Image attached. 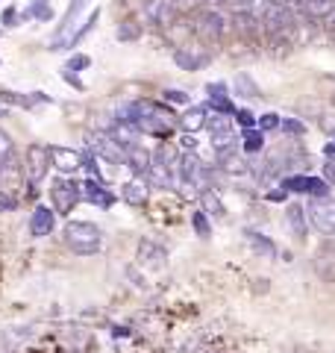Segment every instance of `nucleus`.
Instances as JSON below:
<instances>
[{"label": "nucleus", "mask_w": 335, "mask_h": 353, "mask_svg": "<svg viewBox=\"0 0 335 353\" xmlns=\"http://www.w3.org/2000/svg\"><path fill=\"white\" fill-rule=\"evenodd\" d=\"M65 245H68L77 256H94L103 248V230L92 221H68L62 230Z\"/></svg>", "instance_id": "f257e3e1"}, {"label": "nucleus", "mask_w": 335, "mask_h": 353, "mask_svg": "<svg viewBox=\"0 0 335 353\" xmlns=\"http://www.w3.org/2000/svg\"><path fill=\"white\" fill-rule=\"evenodd\" d=\"M80 201H83V183L65 180V176L50 183V206L56 215H71Z\"/></svg>", "instance_id": "f03ea898"}, {"label": "nucleus", "mask_w": 335, "mask_h": 353, "mask_svg": "<svg viewBox=\"0 0 335 353\" xmlns=\"http://www.w3.org/2000/svg\"><path fill=\"white\" fill-rule=\"evenodd\" d=\"M306 215L321 236H335V201L329 194L327 197H309Z\"/></svg>", "instance_id": "7ed1b4c3"}, {"label": "nucleus", "mask_w": 335, "mask_h": 353, "mask_svg": "<svg viewBox=\"0 0 335 353\" xmlns=\"http://www.w3.org/2000/svg\"><path fill=\"white\" fill-rule=\"evenodd\" d=\"M174 171H176V165L171 159V150H168V148L153 150V165H150L148 180L156 185V189H174V183H176Z\"/></svg>", "instance_id": "20e7f679"}, {"label": "nucleus", "mask_w": 335, "mask_h": 353, "mask_svg": "<svg viewBox=\"0 0 335 353\" xmlns=\"http://www.w3.org/2000/svg\"><path fill=\"white\" fill-rule=\"evenodd\" d=\"M50 171V148L44 145H30L27 159H24V180L27 185H39Z\"/></svg>", "instance_id": "39448f33"}, {"label": "nucleus", "mask_w": 335, "mask_h": 353, "mask_svg": "<svg viewBox=\"0 0 335 353\" xmlns=\"http://www.w3.org/2000/svg\"><path fill=\"white\" fill-rule=\"evenodd\" d=\"M194 32H197V39H203L206 44H218L223 39V32H227V18L215 12V9H206V12L194 21Z\"/></svg>", "instance_id": "423d86ee"}, {"label": "nucleus", "mask_w": 335, "mask_h": 353, "mask_svg": "<svg viewBox=\"0 0 335 353\" xmlns=\"http://www.w3.org/2000/svg\"><path fill=\"white\" fill-rule=\"evenodd\" d=\"M283 185L285 192H297V194H309V197H327L329 192V183L323 176H303V174H294V176H283Z\"/></svg>", "instance_id": "0eeeda50"}, {"label": "nucleus", "mask_w": 335, "mask_h": 353, "mask_svg": "<svg viewBox=\"0 0 335 353\" xmlns=\"http://www.w3.org/2000/svg\"><path fill=\"white\" fill-rule=\"evenodd\" d=\"M176 174H180V180L185 185H203L209 168L200 162L197 153H183V157L176 159Z\"/></svg>", "instance_id": "6e6552de"}, {"label": "nucleus", "mask_w": 335, "mask_h": 353, "mask_svg": "<svg viewBox=\"0 0 335 353\" xmlns=\"http://www.w3.org/2000/svg\"><path fill=\"white\" fill-rule=\"evenodd\" d=\"M174 62H176V68H183V71H203L206 65L212 62V57L203 53L200 48H192V44H176L174 48Z\"/></svg>", "instance_id": "1a4fd4ad"}, {"label": "nucleus", "mask_w": 335, "mask_h": 353, "mask_svg": "<svg viewBox=\"0 0 335 353\" xmlns=\"http://www.w3.org/2000/svg\"><path fill=\"white\" fill-rule=\"evenodd\" d=\"M50 165L59 174H74L83 168V153L74 148H62V145H50Z\"/></svg>", "instance_id": "9d476101"}, {"label": "nucleus", "mask_w": 335, "mask_h": 353, "mask_svg": "<svg viewBox=\"0 0 335 353\" xmlns=\"http://www.w3.org/2000/svg\"><path fill=\"white\" fill-rule=\"evenodd\" d=\"M53 227H56V212L50 206H36L32 209V215H30V233L32 236L44 239V236L53 233Z\"/></svg>", "instance_id": "9b49d317"}, {"label": "nucleus", "mask_w": 335, "mask_h": 353, "mask_svg": "<svg viewBox=\"0 0 335 353\" xmlns=\"http://www.w3.org/2000/svg\"><path fill=\"white\" fill-rule=\"evenodd\" d=\"M285 224L292 227V233L297 241H306L309 236V215H306V206L303 203H288L285 206Z\"/></svg>", "instance_id": "f8f14e48"}, {"label": "nucleus", "mask_w": 335, "mask_h": 353, "mask_svg": "<svg viewBox=\"0 0 335 353\" xmlns=\"http://www.w3.org/2000/svg\"><path fill=\"white\" fill-rule=\"evenodd\" d=\"M83 201L94 203L100 209H109L112 203H115V194L103 189V180H94V176H88V180L83 183Z\"/></svg>", "instance_id": "ddd939ff"}, {"label": "nucleus", "mask_w": 335, "mask_h": 353, "mask_svg": "<svg viewBox=\"0 0 335 353\" xmlns=\"http://www.w3.org/2000/svg\"><path fill=\"white\" fill-rule=\"evenodd\" d=\"M85 6H88V0H71L68 9H65V15H62V21H59V24H56V30H53V44L65 41V32L74 30L77 18H80V12H83Z\"/></svg>", "instance_id": "4468645a"}, {"label": "nucleus", "mask_w": 335, "mask_h": 353, "mask_svg": "<svg viewBox=\"0 0 335 353\" xmlns=\"http://www.w3.org/2000/svg\"><path fill=\"white\" fill-rule=\"evenodd\" d=\"M92 145H94V150H97L100 159H106V162H112V165H121V162L127 165V150L121 148L112 136H97V141H92Z\"/></svg>", "instance_id": "2eb2a0df"}, {"label": "nucleus", "mask_w": 335, "mask_h": 353, "mask_svg": "<svg viewBox=\"0 0 335 353\" xmlns=\"http://www.w3.org/2000/svg\"><path fill=\"white\" fill-rule=\"evenodd\" d=\"M97 21H100V9H92V12H88V18L83 21L80 27H77V32H71V36L59 44V50H74V48H80L83 39L92 36V30L97 27Z\"/></svg>", "instance_id": "dca6fc26"}, {"label": "nucleus", "mask_w": 335, "mask_h": 353, "mask_svg": "<svg viewBox=\"0 0 335 353\" xmlns=\"http://www.w3.org/2000/svg\"><path fill=\"white\" fill-rule=\"evenodd\" d=\"M232 92H236L241 101H259V97H262L259 83H256L247 71H238L236 77H232Z\"/></svg>", "instance_id": "f3484780"}, {"label": "nucleus", "mask_w": 335, "mask_h": 353, "mask_svg": "<svg viewBox=\"0 0 335 353\" xmlns=\"http://www.w3.org/2000/svg\"><path fill=\"white\" fill-rule=\"evenodd\" d=\"M127 165H130V168L136 171V174L148 176V174H150V165H153V153H150L148 148H144V145H139V141H136V145H132V148L127 150Z\"/></svg>", "instance_id": "a211bd4d"}, {"label": "nucleus", "mask_w": 335, "mask_h": 353, "mask_svg": "<svg viewBox=\"0 0 335 353\" xmlns=\"http://www.w3.org/2000/svg\"><path fill=\"white\" fill-rule=\"evenodd\" d=\"M121 201L130 203V206H144L148 203V189H144L141 180H130L121 185Z\"/></svg>", "instance_id": "6ab92c4d"}, {"label": "nucleus", "mask_w": 335, "mask_h": 353, "mask_svg": "<svg viewBox=\"0 0 335 353\" xmlns=\"http://www.w3.org/2000/svg\"><path fill=\"white\" fill-rule=\"evenodd\" d=\"M141 32H144V27L136 18H124V21H118V27H115V39L121 44H132V41L141 39Z\"/></svg>", "instance_id": "aec40b11"}, {"label": "nucleus", "mask_w": 335, "mask_h": 353, "mask_svg": "<svg viewBox=\"0 0 335 353\" xmlns=\"http://www.w3.org/2000/svg\"><path fill=\"white\" fill-rule=\"evenodd\" d=\"M297 9H303L309 18L323 21L335 9V0H297Z\"/></svg>", "instance_id": "412c9836"}, {"label": "nucleus", "mask_w": 335, "mask_h": 353, "mask_svg": "<svg viewBox=\"0 0 335 353\" xmlns=\"http://www.w3.org/2000/svg\"><path fill=\"white\" fill-rule=\"evenodd\" d=\"M139 259L148 262L150 268H162L168 256H165V250L159 245H153V241H141V245H139Z\"/></svg>", "instance_id": "4be33fe9"}, {"label": "nucleus", "mask_w": 335, "mask_h": 353, "mask_svg": "<svg viewBox=\"0 0 335 353\" xmlns=\"http://www.w3.org/2000/svg\"><path fill=\"white\" fill-rule=\"evenodd\" d=\"M200 203H203V212H206V215L227 218V206H223V201H221V197L212 192V189H200Z\"/></svg>", "instance_id": "5701e85b"}, {"label": "nucleus", "mask_w": 335, "mask_h": 353, "mask_svg": "<svg viewBox=\"0 0 335 353\" xmlns=\"http://www.w3.org/2000/svg\"><path fill=\"white\" fill-rule=\"evenodd\" d=\"M180 124L194 136L197 130H203V127H206V106H192V109H188V112L183 115Z\"/></svg>", "instance_id": "b1692460"}, {"label": "nucleus", "mask_w": 335, "mask_h": 353, "mask_svg": "<svg viewBox=\"0 0 335 353\" xmlns=\"http://www.w3.org/2000/svg\"><path fill=\"white\" fill-rule=\"evenodd\" d=\"M12 162H15V145L9 139V132L0 130V174L6 168H12Z\"/></svg>", "instance_id": "393cba45"}, {"label": "nucleus", "mask_w": 335, "mask_h": 353, "mask_svg": "<svg viewBox=\"0 0 335 353\" xmlns=\"http://www.w3.org/2000/svg\"><path fill=\"white\" fill-rule=\"evenodd\" d=\"M241 148L247 150V153H259L265 148V132L259 127H253V130H241Z\"/></svg>", "instance_id": "a878e982"}, {"label": "nucleus", "mask_w": 335, "mask_h": 353, "mask_svg": "<svg viewBox=\"0 0 335 353\" xmlns=\"http://www.w3.org/2000/svg\"><path fill=\"white\" fill-rule=\"evenodd\" d=\"M221 168L227 174H247L250 165L244 157H238V150H232V153H227V157H221Z\"/></svg>", "instance_id": "bb28decb"}, {"label": "nucleus", "mask_w": 335, "mask_h": 353, "mask_svg": "<svg viewBox=\"0 0 335 353\" xmlns=\"http://www.w3.org/2000/svg\"><path fill=\"white\" fill-rule=\"evenodd\" d=\"M247 239H250V245L256 253H262V256H276V248H274V241L271 239H265L262 233H253V230H247Z\"/></svg>", "instance_id": "cd10ccee"}, {"label": "nucleus", "mask_w": 335, "mask_h": 353, "mask_svg": "<svg viewBox=\"0 0 335 353\" xmlns=\"http://www.w3.org/2000/svg\"><path fill=\"white\" fill-rule=\"evenodd\" d=\"M206 130H209V136H218V132H230L232 130V118L227 115H209L206 118Z\"/></svg>", "instance_id": "c85d7f7f"}, {"label": "nucleus", "mask_w": 335, "mask_h": 353, "mask_svg": "<svg viewBox=\"0 0 335 353\" xmlns=\"http://www.w3.org/2000/svg\"><path fill=\"white\" fill-rule=\"evenodd\" d=\"M192 227H194V233H197L200 239H209V236H212V224H209V215L203 212V209L192 212Z\"/></svg>", "instance_id": "c756f323"}, {"label": "nucleus", "mask_w": 335, "mask_h": 353, "mask_svg": "<svg viewBox=\"0 0 335 353\" xmlns=\"http://www.w3.org/2000/svg\"><path fill=\"white\" fill-rule=\"evenodd\" d=\"M285 132V136H292V139H303L306 136V124L300 118H283V127H279Z\"/></svg>", "instance_id": "7c9ffc66"}, {"label": "nucleus", "mask_w": 335, "mask_h": 353, "mask_svg": "<svg viewBox=\"0 0 335 353\" xmlns=\"http://www.w3.org/2000/svg\"><path fill=\"white\" fill-rule=\"evenodd\" d=\"M162 97H165V103H176V106H188V103H192V94H185L183 88H165Z\"/></svg>", "instance_id": "2f4dec72"}, {"label": "nucleus", "mask_w": 335, "mask_h": 353, "mask_svg": "<svg viewBox=\"0 0 335 353\" xmlns=\"http://www.w3.org/2000/svg\"><path fill=\"white\" fill-rule=\"evenodd\" d=\"M256 127H259L262 132H274V130L283 127V118H279L276 112H265V115H259V124Z\"/></svg>", "instance_id": "473e14b6"}, {"label": "nucleus", "mask_w": 335, "mask_h": 353, "mask_svg": "<svg viewBox=\"0 0 335 353\" xmlns=\"http://www.w3.org/2000/svg\"><path fill=\"white\" fill-rule=\"evenodd\" d=\"M88 65H92V59L85 57V53H74V57L65 62V71H74V74H80V71H85Z\"/></svg>", "instance_id": "72a5a7b5"}, {"label": "nucleus", "mask_w": 335, "mask_h": 353, "mask_svg": "<svg viewBox=\"0 0 335 353\" xmlns=\"http://www.w3.org/2000/svg\"><path fill=\"white\" fill-rule=\"evenodd\" d=\"M232 121H236V124H238L241 130H253L256 124H259V118H256V115L250 112V109H238L236 118H232Z\"/></svg>", "instance_id": "f704fd0d"}, {"label": "nucleus", "mask_w": 335, "mask_h": 353, "mask_svg": "<svg viewBox=\"0 0 335 353\" xmlns=\"http://www.w3.org/2000/svg\"><path fill=\"white\" fill-rule=\"evenodd\" d=\"M18 21H21V12L15 6H6L3 12H0V24L3 27H18Z\"/></svg>", "instance_id": "c9c22d12"}, {"label": "nucleus", "mask_w": 335, "mask_h": 353, "mask_svg": "<svg viewBox=\"0 0 335 353\" xmlns=\"http://www.w3.org/2000/svg\"><path fill=\"white\" fill-rule=\"evenodd\" d=\"M200 3H206V0H171V6L176 12H188V9H197Z\"/></svg>", "instance_id": "e433bc0d"}, {"label": "nucleus", "mask_w": 335, "mask_h": 353, "mask_svg": "<svg viewBox=\"0 0 335 353\" xmlns=\"http://www.w3.org/2000/svg\"><path fill=\"white\" fill-rule=\"evenodd\" d=\"M62 80L68 83V85H74L77 92H85V83H83V80H80V77H77L74 71H65V68H62Z\"/></svg>", "instance_id": "4c0bfd02"}, {"label": "nucleus", "mask_w": 335, "mask_h": 353, "mask_svg": "<svg viewBox=\"0 0 335 353\" xmlns=\"http://www.w3.org/2000/svg\"><path fill=\"white\" fill-rule=\"evenodd\" d=\"M15 206H18V197H12L9 192H0V212H9Z\"/></svg>", "instance_id": "58836bf2"}, {"label": "nucleus", "mask_w": 335, "mask_h": 353, "mask_svg": "<svg viewBox=\"0 0 335 353\" xmlns=\"http://www.w3.org/2000/svg\"><path fill=\"white\" fill-rule=\"evenodd\" d=\"M323 180H327L329 185H335V157L323 162Z\"/></svg>", "instance_id": "ea45409f"}, {"label": "nucleus", "mask_w": 335, "mask_h": 353, "mask_svg": "<svg viewBox=\"0 0 335 353\" xmlns=\"http://www.w3.org/2000/svg\"><path fill=\"white\" fill-rule=\"evenodd\" d=\"M206 94L209 97H227V85H223V83H209L206 85Z\"/></svg>", "instance_id": "a19ab883"}, {"label": "nucleus", "mask_w": 335, "mask_h": 353, "mask_svg": "<svg viewBox=\"0 0 335 353\" xmlns=\"http://www.w3.org/2000/svg\"><path fill=\"white\" fill-rule=\"evenodd\" d=\"M267 201H276V203H283V201H288V192L279 185V192H267Z\"/></svg>", "instance_id": "79ce46f5"}, {"label": "nucleus", "mask_w": 335, "mask_h": 353, "mask_svg": "<svg viewBox=\"0 0 335 353\" xmlns=\"http://www.w3.org/2000/svg\"><path fill=\"white\" fill-rule=\"evenodd\" d=\"M267 6H283V9H297V0H267Z\"/></svg>", "instance_id": "37998d69"}, {"label": "nucleus", "mask_w": 335, "mask_h": 353, "mask_svg": "<svg viewBox=\"0 0 335 353\" xmlns=\"http://www.w3.org/2000/svg\"><path fill=\"white\" fill-rule=\"evenodd\" d=\"M321 24H323V30H329V32H335V9H332V12H329L327 18H323V21H321Z\"/></svg>", "instance_id": "c03bdc74"}, {"label": "nucleus", "mask_w": 335, "mask_h": 353, "mask_svg": "<svg viewBox=\"0 0 335 353\" xmlns=\"http://www.w3.org/2000/svg\"><path fill=\"white\" fill-rule=\"evenodd\" d=\"M39 21H53V6H48V9H44V12L39 15Z\"/></svg>", "instance_id": "a18cd8bd"}]
</instances>
